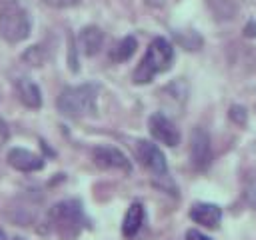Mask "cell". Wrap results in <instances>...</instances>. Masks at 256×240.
Returning <instances> with one entry per match:
<instances>
[{
  "instance_id": "cell-1",
  "label": "cell",
  "mask_w": 256,
  "mask_h": 240,
  "mask_svg": "<svg viewBox=\"0 0 256 240\" xmlns=\"http://www.w3.org/2000/svg\"><path fill=\"white\" fill-rule=\"evenodd\" d=\"M174 62V48L166 38H154L144 54V58L140 60V64L136 66L132 80L134 84L142 86L154 80V76L168 72L172 68Z\"/></svg>"
},
{
  "instance_id": "cell-2",
  "label": "cell",
  "mask_w": 256,
  "mask_h": 240,
  "mask_svg": "<svg viewBox=\"0 0 256 240\" xmlns=\"http://www.w3.org/2000/svg\"><path fill=\"white\" fill-rule=\"evenodd\" d=\"M60 114L68 118H86L96 116L98 112V88L94 84L82 86H68L60 92L56 102Z\"/></svg>"
},
{
  "instance_id": "cell-3",
  "label": "cell",
  "mask_w": 256,
  "mask_h": 240,
  "mask_svg": "<svg viewBox=\"0 0 256 240\" xmlns=\"http://www.w3.org/2000/svg\"><path fill=\"white\" fill-rule=\"evenodd\" d=\"M48 220H50V228L62 240H74L84 228L82 204L78 200H64L50 210Z\"/></svg>"
},
{
  "instance_id": "cell-4",
  "label": "cell",
  "mask_w": 256,
  "mask_h": 240,
  "mask_svg": "<svg viewBox=\"0 0 256 240\" xmlns=\"http://www.w3.org/2000/svg\"><path fill=\"white\" fill-rule=\"evenodd\" d=\"M32 32L30 14L18 4H6L0 8V36L8 44L24 42Z\"/></svg>"
},
{
  "instance_id": "cell-5",
  "label": "cell",
  "mask_w": 256,
  "mask_h": 240,
  "mask_svg": "<svg viewBox=\"0 0 256 240\" xmlns=\"http://www.w3.org/2000/svg\"><path fill=\"white\" fill-rule=\"evenodd\" d=\"M148 128H150L152 138L158 140L160 144L170 146V148L178 146V142H180V132H178L176 124H174L166 114L154 112V114L150 116V120H148Z\"/></svg>"
},
{
  "instance_id": "cell-6",
  "label": "cell",
  "mask_w": 256,
  "mask_h": 240,
  "mask_svg": "<svg viewBox=\"0 0 256 240\" xmlns=\"http://www.w3.org/2000/svg\"><path fill=\"white\" fill-rule=\"evenodd\" d=\"M94 164L104 170H120V172H132V162L124 152H120L114 146H96L92 150Z\"/></svg>"
},
{
  "instance_id": "cell-7",
  "label": "cell",
  "mask_w": 256,
  "mask_h": 240,
  "mask_svg": "<svg viewBox=\"0 0 256 240\" xmlns=\"http://www.w3.org/2000/svg\"><path fill=\"white\" fill-rule=\"evenodd\" d=\"M190 162L196 170H206L212 162V148H210V136L204 128H194L190 138Z\"/></svg>"
},
{
  "instance_id": "cell-8",
  "label": "cell",
  "mask_w": 256,
  "mask_h": 240,
  "mask_svg": "<svg viewBox=\"0 0 256 240\" xmlns=\"http://www.w3.org/2000/svg\"><path fill=\"white\" fill-rule=\"evenodd\" d=\"M136 154L138 160L156 176H166L168 174V164H166V156L162 154V150L146 140H140L136 146Z\"/></svg>"
},
{
  "instance_id": "cell-9",
  "label": "cell",
  "mask_w": 256,
  "mask_h": 240,
  "mask_svg": "<svg viewBox=\"0 0 256 240\" xmlns=\"http://www.w3.org/2000/svg\"><path fill=\"white\" fill-rule=\"evenodd\" d=\"M6 160L18 172H38L44 168V158L26 148H12L6 156Z\"/></svg>"
},
{
  "instance_id": "cell-10",
  "label": "cell",
  "mask_w": 256,
  "mask_h": 240,
  "mask_svg": "<svg viewBox=\"0 0 256 240\" xmlns=\"http://www.w3.org/2000/svg\"><path fill=\"white\" fill-rule=\"evenodd\" d=\"M190 218L204 228H218L222 222V210L210 202H196L190 208Z\"/></svg>"
},
{
  "instance_id": "cell-11",
  "label": "cell",
  "mask_w": 256,
  "mask_h": 240,
  "mask_svg": "<svg viewBox=\"0 0 256 240\" xmlns=\"http://www.w3.org/2000/svg\"><path fill=\"white\" fill-rule=\"evenodd\" d=\"M104 46V32L98 26H86L78 34V48L84 56H96Z\"/></svg>"
},
{
  "instance_id": "cell-12",
  "label": "cell",
  "mask_w": 256,
  "mask_h": 240,
  "mask_svg": "<svg viewBox=\"0 0 256 240\" xmlns=\"http://www.w3.org/2000/svg\"><path fill=\"white\" fill-rule=\"evenodd\" d=\"M16 94H18V100L26 108L38 110L42 106V92H40L38 84L32 82L30 78H18L16 80Z\"/></svg>"
},
{
  "instance_id": "cell-13",
  "label": "cell",
  "mask_w": 256,
  "mask_h": 240,
  "mask_svg": "<svg viewBox=\"0 0 256 240\" xmlns=\"http://www.w3.org/2000/svg\"><path fill=\"white\" fill-rule=\"evenodd\" d=\"M144 224V206L140 202L130 204V208L124 214V222H122V234L126 238H134L138 234V230Z\"/></svg>"
},
{
  "instance_id": "cell-14",
  "label": "cell",
  "mask_w": 256,
  "mask_h": 240,
  "mask_svg": "<svg viewBox=\"0 0 256 240\" xmlns=\"http://www.w3.org/2000/svg\"><path fill=\"white\" fill-rule=\"evenodd\" d=\"M136 48H138L136 38H134V36H126V38H122V40L116 44V48L112 50L110 58H112L114 62H126V60L132 58V54L136 52Z\"/></svg>"
},
{
  "instance_id": "cell-15",
  "label": "cell",
  "mask_w": 256,
  "mask_h": 240,
  "mask_svg": "<svg viewBox=\"0 0 256 240\" xmlns=\"http://www.w3.org/2000/svg\"><path fill=\"white\" fill-rule=\"evenodd\" d=\"M22 60H24L26 64H30V66H42L44 60H46V54H44L42 46H30V48L24 52Z\"/></svg>"
},
{
  "instance_id": "cell-16",
  "label": "cell",
  "mask_w": 256,
  "mask_h": 240,
  "mask_svg": "<svg viewBox=\"0 0 256 240\" xmlns=\"http://www.w3.org/2000/svg\"><path fill=\"white\" fill-rule=\"evenodd\" d=\"M228 116L238 126H246V122H248V114H246V108L244 106H232L230 112H228Z\"/></svg>"
},
{
  "instance_id": "cell-17",
  "label": "cell",
  "mask_w": 256,
  "mask_h": 240,
  "mask_svg": "<svg viewBox=\"0 0 256 240\" xmlns=\"http://www.w3.org/2000/svg\"><path fill=\"white\" fill-rule=\"evenodd\" d=\"M42 2L52 8H72V6L80 4V0H42Z\"/></svg>"
},
{
  "instance_id": "cell-18",
  "label": "cell",
  "mask_w": 256,
  "mask_h": 240,
  "mask_svg": "<svg viewBox=\"0 0 256 240\" xmlns=\"http://www.w3.org/2000/svg\"><path fill=\"white\" fill-rule=\"evenodd\" d=\"M186 240H212V238H208L206 234H202L198 230H188L186 232Z\"/></svg>"
},
{
  "instance_id": "cell-19",
  "label": "cell",
  "mask_w": 256,
  "mask_h": 240,
  "mask_svg": "<svg viewBox=\"0 0 256 240\" xmlns=\"http://www.w3.org/2000/svg\"><path fill=\"white\" fill-rule=\"evenodd\" d=\"M8 140V126L4 124V120H0V144H4Z\"/></svg>"
},
{
  "instance_id": "cell-20",
  "label": "cell",
  "mask_w": 256,
  "mask_h": 240,
  "mask_svg": "<svg viewBox=\"0 0 256 240\" xmlns=\"http://www.w3.org/2000/svg\"><path fill=\"white\" fill-rule=\"evenodd\" d=\"M252 202H254V206H256V184H254V192H252Z\"/></svg>"
},
{
  "instance_id": "cell-21",
  "label": "cell",
  "mask_w": 256,
  "mask_h": 240,
  "mask_svg": "<svg viewBox=\"0 0 256 240\" xmlns=\"http://www.w3.org/2000/svg\"><path fill=\"white\" fill-rule=\"evenodd\" d=\"M10 240H24V238H20V236H16V238H10Z\"/></svg>"
}]
</instances>
